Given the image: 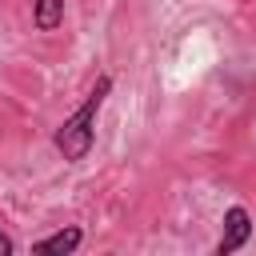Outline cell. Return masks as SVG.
<instances>
[{
	"label": "cell",
	"mask_w": 256,
	"mask_h": 256,
	"mask_svg": "<svg viewBox=\"0 0 256 256\" xmlns=\"http://www.w3.org/2000/svg\"><path fill=\"white\" fill-rule=\"evenodd\" d=\"M108 92H112V76H96V84H92V92L84 96V104H80L72 116H64L60 128L52 132V144H56V152H60L68 164H76V160H84V156L92 152V140H96V116H100Z\"/></svg>",
	"instance_id": "1"
},
{
	"label": "cell",
	"mask_w": 256,
	"mask_h": 256,
	"mask_svg": "<svg viewBox=\"0 0 256 256\" xmlns=\"http://www.w3.org/2000/svg\"><path fill=\"white\" fill-rule=\"evenodd\" d=\"M248 236H252V216H248L244 204H232V208L224 212V236L216 240V256L240 252V248L248 244Z\"/></svg>",
	"instance_id": "2"
},
{
	"label": "cell",
	"mask_w": 256,
	"mask_h": 256,
	"mask_svg": "<svg viewBox=\"0 0 256 256\" xmlns=\"http://www.w3.org/2000/svg\"><path fill=\"white\" fill-rule=\"evenodd\" d=\"M80 240H84V232H80L76 224H68V228H60V232H52V236L36 240V244H32V252H36V256H68V252H76V248H80Z\"/></svg>",
	"instance_id": "3"
},
{
	"label": "cell",
	"mask_w": 256,
	"mask_h": 256,
	"mask_svg": "<svg viewBox=\"0 0 256 256\" xmlns=\"http://www.w3.org/2000/svg\"><path fill=\"white\" fill-rule=\"evenodd\" d=\"M32 24L40 32H56L64 24V0H32Z\"/></svg>",
	"instance_id": "4"
},
{
	"label": "cell",
	"mask_w": 256,
	"mask_h": 256,
	"mask_svg": "<svg viewBox=\"0 0 256 256\" xmlns=\"http://www.w3.org/2000/svg\"><path fill=\"white\" fill-rule=\"evenodd\" d=\"M12 252H16V244H12V236H4V232H0V256H12Z\"/></svg>",
	"instance_id": "5"
}]
</instances>
